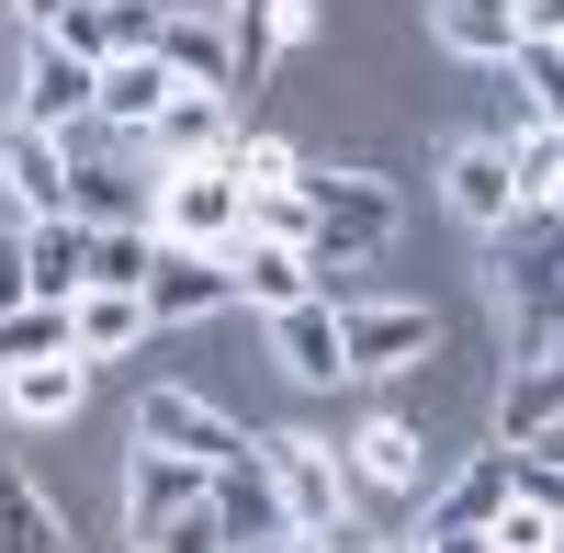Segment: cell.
Returning a JSON list of instances; mask_svg holds the SVG:
<instances>
[{
	"label": "cell",
	"instance_id": "obj_4",
	"mask_svg": "<svg viewBox=\"0 0 564 553\" xmlns=\"http://www.w3.org/2000/svg\"><path fill=\"white\" fill-rule=\"evenodd\" d=\"M339 305V361L350 373H395V361H417L441 328H430V305H384V294H327Z\"/></svg>",
	"mask_w": 564,
	"mask_h": 553
},
{
	"label": "cell",
	"instance_id": "obj_14",
	"mask_svg": "<svg viewBox=\"0 0 564 553\" xmlns=\"http://www.w3.org/2000/svg\"><path fill=\"white\" fill-rule=\"evenodd\" d=\"M339 464H350V486H384V497H430V441H417L406 419H372V430L339 452Z\"/></svg>",
	"mask_w": 564,
	"mask_h": 553
},
{
	"label": "cell",
	"instance_id": "obj_21",
	"mask_svg": "<svg viewBox=\"0 0 564 553\" xmlns=\"http://www.w3.org/2000/svg\"><path fill=\"white\" fill-rule=\"evenodd\" d=\"M0 553H68V520L45 509V486L23 464H0Z\"/></svg>",
	"mask_w": 564,
	"mask_h": 553
},
{
	"label": "cell",
	"instance_id": "obj_13",
	"mask_svg": "<svg viewBox=\"0 0 564 553\" xmlns=\"http://www.w3.org/2000/svg\"><path fill=\"white\" fill-rule=\"evenodd\" d=\"M12 260H23V294H45V305H68V294L90 283V226H79V215H34Z\"/></svg>",
	"mask_w": 564,
	"mask_h": 553
},
{
	"label": "cell",
	"instance_id": "obj_30",
	"mask_svg": "<svg viewBox=\"0 0 564 553\" xmlns=\"http://www.w3.org/2000/svg\"><path fill=\"white\" fill-rule=\"evenodd\" d=\"M148 553H226V531H215V509H181L148 531Z\"/></svg>",
	"mask_w": 564,
	"mask_h": 553
},
{
	"label": "cell",
	"instance_id": "obj_8",
	"mask_svg": "<svg viewBox=\"0 0 564 553\" xmlns=\"http://www.w3.org/2000/svg\"><path fill=\"white\" fill-rule=\"evenodd\" d=\"M12 124H34V135L90 124V57H68V45L34 34V57H23V113H12Z\"/></svg>",
	"mask_w": 564,
	"mask_h": 553
},
{
	"label": "cell",
	"instance_id": "obj_24",
	"mask_svg": "<svg viewBox=\"0 0 564 553\" xmlns=\"http://www.w3.org/2000/svg\"><path fill=\"white\" fill-rule=\"evenodd\" d=\"M68 215H79V226H148V181H124V170H68Z\"/></svg>",
	"mask_w": 564,
	"mask_h": 553
},
{
	"label": "cell",
	"instance_id": "obj_18",
	"mask_svg": "<svg viewBox=\"0 0 564 553\" xmlns=\"http://www.w3.org/2000/svg\"><path fill=\"white\" fill-rule=\"evenodd\" d=\"M0 181H12L23 215H68V148L34 124H0Z\"/></svg>",
	"mask_w": 564,
	"mask_h": 553
},
{
	"label": "cell",
	"instance_id": "obj_9",
	"mask_svg": "<svg viewBox=\"0 0 564 553\" xmlns=\"http://www.w3.org/2000/svg\"><path fill=\"white\" fill-rule=\"evenodd\" d=\"M79 395H90V361H79V350H45V361H0V406H12L23 430H57V419H79Z\"/></svg>",
	"mask_w": 564,
	"mask_h": 553
},
{
	"label": "cell",
	"instance_id": "obj_35",
	"mask_svg": "<svg viewBox=\"0 0 564 553\" xmlns=\"http://www.w3.org/2000/svg\"><path fill=\"white\" fill-rule=\"evenodd\" d=\"M384 553H430V542H417V531H406V542H384Z\"/></svg>",
	"mask_w": 564,
	"mask_h": 553
},
{
	"label": "cell",
	"instance_id": "obj_5",
	"mask_svg": "<svg viewBox=\"0 0 564 553\" xmlns=\"http://www.w3.org/2000/svg\"><path fill=\"white\" fill-rule=\"evenodd\" d=\"M135 441H159V452H193V464H238V419L226 406H204L193 384H148V406H135Z\"/></svg>",
	"mask_w": 564,
	"mask_h": 553
},
{
	"label": "cell",
	"instance_id": "obj_31",
	"mask_svg": "<svg viewBox=\"0 0 564 553\" xmlns=\"http://www.w3.org/2000/svg\"><path fill=\"white\" fill-rule=\"evenodd\" d=\"M294 553H384V542L350 531V520H327V531H294Z\"/></svg>",
	"mask_w": 564,
	"mask_h": 553
},
{
	"label": "cell",
	"instance_id": "obj_1",
	"mask_svg": "<svg viewBox=\"0 0 564 553\" xmlns=\"http://www.w3.org/2000/svg\"><path fill=\"white\" fill-rule=\"evenodd\" d=\"M238 226H249V193H238V170H226V159L148 181V238H159V249H226Z\"/></svg>",
	"mask_w": 564,
	"mask_h": 553
},
{
	"label": "cell",
	"instance_id": "obj_16",
	"mask_svg": "<svg viewBox=\"0 0 564 553\" xmlns=\"http://www.w3.org/2000/svg\"><path fill=\"white\" fill-rule=\"evenodd\" d=\"M215 531L226 553H249V542H282V509H271V475H260V452H238V464H215Z\"/></svg>",
	"mask_w": 564,
	"mask_h": 553
},
{
	"label": "cell",
	"instance_id": "obj_23",
	"mask_svg": "<svg viewBox=\"0 0 564 553\" xmlns=\"http://www.w3.org/2000/svg\"><path fill=\"white\" fill-rule=\"evenodd\" d=\"M226 170H238V193H294V181H305V159L282 148L271 124H238V135H226Z\"/></svg>",
	"mask_w": 564,
	"mask_h": 553
},
{
	"label": "cell",
	"instance_id": "obj_33",
	"mask_svg": "<svg viewBox=\"0 0 564 553\" xmlns=\"http://www.w3.org/2000/svg\"><path fill=\"white\" fill-rule=\"evenodd\" d=\"M159 12H181V23H226L238 0H159Z\"/></svg>",
	"mask_w": 564,
	"mask_h": 553
},
{
	"label": "cell",
	"instance_id": "obj_11",
	"mask_svg": "<svg viewBox=\"0 0 564 553\" xmlns=\"http://www.w3.org/2000/svg\"><path fill=\"white\" fill-rule=\"evenodd\" d=\"M441 204H452L463 226H486V238H497L508 215H520V181H508V148H497V135L452 148V170H441Z\"/></svg>",
	"mask_w": 564,
	"mask_h": 553
},
{
	"label": "cell",
	"instance_id": "obj_3",
	"mask_svg": "<svg viewBox=\"0 0 564 553\" xmlns=\"http://www.w3.org/2000/svg\"><path fill=\"white\" fill-rule=\"evenodd\" d=\"M249 113L226 102V90H170V102L135 124V148H148L159 170H204V159H226V135H238Z\"/></svg>",
	"mask_w": 564,
	"mask_h": 553
},
{
	"label": "cell",
	"instance_id": "obj_36",
	"mask_svg": "<svg viewBox=\"0 0 564 553\" xmlns=\"http://www.w3.org/2000/svg\"><path fill=\"white\" fill-rule=\"evenodd\" d=\"M249 553H294V542H249Z\"/></svg>",
	"mask_w": 564,
	"mask_h": 553
},
{
	"label": "cell",
	"instance_id": "obj_34",
	"mask_svg": "<svg viewBox=\"0 0 564 553\" xmlns=\"http://www.w3.org/2000/svg\"><path fill=\"white\" fill-rule=\"evenodd\" d=\"M23 305V260H0V316H12Z\"/></svg>",
	"mask_w": 564,
	"mask_h": 553
},
{
	"label": "cell",
	"instance_id": "obj_19",
	"mask_svg": "<svg viewBox=\"0 0 564 553\" xmlns=\"http://www.w3.org/2000/svg\"><path fill=\"white\" fill-rule=\"evenodd\" d=\"M553 419H564V373L553 361H520L497 395V452H553Z\"/></svg>",
	"mask_w": 564,
	"mask_h": 553
},
{
	"label": "cell",
	"instance_id": "obj_7",
	"mask_svg": "<svg viewBox=\"0 0 564 553\" xmlns=\"http://www.w3.org/2000/svg\"><path fill=\"white\" fill-rule=\"evenodd\" d=\"M204 497H215V464H193V452H159V441H135V475H124L135 542H148L159 520H181V509H204Z\"/></svg>",
	"mask_w": 564,
	"mask_h": 553
},
{
	"label": "cell",
	"instance_id": "obj_28",
	"mask_svg": "<svg viewBox=\"0 0 564 553\" xmlns=\"http://www.w3.org/2000/svg\"><path fill=\"white\" fill-rule=\"evenodd\" d=\"M508 181H520V204H564V148H553V124H531V148H508Z\"/></svg>",
	"mask_w": 564,
	"mask_h": 553
},
{
	"label": "cell",
	"instance_id": "obj_25",
	"mask_svg": "<svg viewBox=\"0 0 564 553\" xmlns=\"http://www.w3.org/2000/svg\"><path fill=\"white\" fill-rule=\"evenodd\" d=\"M508 68H520V113L553 124V90H564V34H520L508 45Z\"/></svg>",
	"mask_w": 564,
	"mask_h": 553
},
{
	"label": "cell",
	"instance_id": "obj_6",
	"mask_svg": "<svg viewBox=\"0 0 564 553\" xmlns=\"http://www.w3.org/2000/svg\"><path fill=\"white\" fill-rule=\"evenodd\" d=\"M135 294H148V328H181V316H226V305H238V283H226V249H159Z\"/></svg>",
	"mask_w": 564,
	"mask_h": 553
},
{
	"label": "cell",
	"instance_id": "obj_32",
	"mask_svg": "<svg viewBox=\"0 0 564 553\" xmlns=\"http://www.w3.org/2000/svg\"><path fill=\"white\" fill-rule=\"evenodd\" d=\"M520 34H564V0H520Z\"/></svg>",
	"mask_w": 564,
	"mask_h": 553
},
{
	"label": "cell",
	"instance_id": "obj_17",
	"mask_svg": "<svg viewBox=\"0 0 564 553\" xmlns=\"http://www.w3.org/2000/svg\"><path fill=\"white\" fill-rule=\"evenodd\" d=\"M271 339H282V361H294V384H339L350 373V361H339V305H327V294L271 305Z\"/></svg>",
	"mask_w": 564,
	"mask_h": 553
},
{
	"label": "cell",
	"instance_id": "obj_20",
	"mask_svg": "<svg viewBox=\"0 0 564 553\" xmlns=\"http://www.w3.org/2000/svg\"><path fill=\"white\" fill-rule=\"evenodd\" d=\"M430 34L452 57H508L520 45V0H430Z\"/></svg>",
	"mask_w": 564,
	"mask_h": 553
},
{
	"label": "cell",
	"instance_id": "obj_37",
	"mask_svg": "<svg viewBox=\"0 0 564 553\" xmlns=\"http://www.w3.org/2000/svg\"><path fill=\"white\" fill-rule=\"evenodd\" d=\"M135 553H148V542H135Z\"/></svg>",
	"mask_w": 564,
	"mask_h": 553
},
{
	"label": "cell",
	"instance_id": "obj_15",
	"mask_svg": "<svg viewBox=\"0 0 564 553\" xmlns=\"http://www.w3.org/2000/svg\"><path fill=\"white\" fill-rule=\"evenodd\" d=\"M226 283H238V305H249V316H271V305L316 294V283H305V249H282V238H249V226L226 238Z\"/></svg>",
	"mask_w": 564,
	"mask_h": 553
},
{
	"label": "cell",
	"instance_id": "obj_29",
	"mask_svg": "<svg viewBox=\"0 0 564 553\" xmlns=\"http://www.w3.org/2000/svg\"><path fill=\"white\" fill-rule=\"evenodd\" d=\"M486 553H553V509H531V497H508V509L486 520Z\"/></svg>",
	"mask_w": 564,
	"mask_h": 553
},
{
	"label": "cell",
	"instance_id": "obj_22",
	"mask_svg": "<svg viewBox=\"0 0 564 553\" xmlns=\"http://www.w3.org/2000/svg\"><path fill=\"white\" fill-rule=\"evenodd\" d=\"M159 57H170L181 90H226V23H181V12H159Z\"/></svg>",
	"mask_w": 564,
	"mask_h": 553
},
{
	"label": "cell",
	"instance_id": "obj_2",
	"mask_svg": "<svg viewBox=\"0 0 564 553\" xmlns=\"http://www.w3.org/2000/svg\"><path fill=\"white\" fill-rule=\"evenodd\" d=\"M260 475H271L282 542H294V531H327V520H350V464H339V441L282 430V441H260Z\"/></svg>",
	"mask_w": 564,
	"mask_h": 553
},
{
	"label": "cell",
	"instance_id": "obj_26",
	"mask_svg": "<svg viewBox=\"0 0 564 553\" xmlns=\"http://www.w3.org/2000/svg\"><path fill=\"white\" fill-rule=\"evenodd\" d=\"M45 350H68V305L23 294L12 316H0V361H45Z\"/></svg>",
	"mask_w": 564,
	"mask_h": 553
},
{
	"label": "cell",
	"instance_id": "obj_10",
	"mask_svg": "<svg viewBox=\"0 0 564 553\" xmlns=\"http://www.w3.org/2000/svg\"><path fill=\"white\" fill-rule=\"evenodd\" d=\"M170 57H159V45H135V57H102V68H90V124H113V135H135V124H148L159 102H170Z\"/></svg>",
	"mask_w": 564,
	"mask_h": 553
},
{
	"label": "cell",
	"instance_id": "obj_12",
	"mask_svg": "<svg viewBox=\"0 0 564 553\" xmlns=\"http://www.w3.org/2000/svg\"><path fill=\"white\" fill-rule=\"evenodd\" d=\"M68 350H79V361H124V350H148V294H124V283H79V294H68Z\"/></svg>",
	"mask_w": 564,
	"mask_h": 553
},
{
	"label": "cell",
	"instance_id": "obj_27",
	"mask_svg": "<svg viewBox=\"0 0 564 553\" xmlns=\"http://www.w3.org/2000/svg\"><path fill=\"white\" fill-rule=\"evenodd\" d=\"M148 260H159V238H148V226H90V283H148Z\"/></svg>",
	"mask_w": 564,
	"mask_h": 553
}]
</instances>
